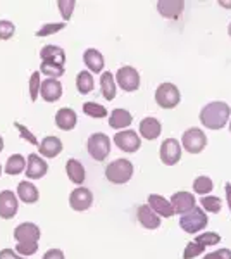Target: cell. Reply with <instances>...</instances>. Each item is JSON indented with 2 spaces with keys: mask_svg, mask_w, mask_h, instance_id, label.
<instances>
[{
  "mask_svg": "<svg viewBox=\"0 0 231 259\" xmlns=\"http://www.w3.org/2000/svg\"><path fill=\"white\" fill-rule=\"evenodd\" d=\"M229 106L226 102H211L200 111V123L209 130H221L229 119Z\"/></svg>",
  "mask_w": 231,
  "mask_h": 259,
  "instance_id": "6da1fadb",
  "label": "cell"
},
{
  "mask_svg": "<svg viewBox=\"0 0 231 259\" xmlns=\"http://www.w3.org/2000/svg\"><path fill=\"white\" fill-rule=\"evenodd\" d=\"M106 177L111 183L123 185L133 177V164L128 159H116L106 168Z\"/></svg>",
  "mask_w": 231,
  "mask_h": 259,
  "instance_id": "7a4b0ae2",
  "label": "cell"
},
{
  "mask_svg": "<svg viewBox=\"0 0 231 259\" xmlns=\"http://www.w3.org/2000/svg\"><path fill=\"white\" fill-rule=\"evenodd\" d=\"M209 225V218L205 214V211L202 207H193L190 212L183 214L179 218V227H181L183 232L187 233H199L200 230H204Z\"/></svg>",
  "mask_w": 231,
  "mask_h": 259,
  "instance_id": "3957f363",
  "label": "cell"
},
{
  "mask_svg": "<svg viewBox=\"0 0 231 259\" xmlns=\"http://www.w3.org/2000/svg\"><path fill=\"white\" fill-rule=\"evenodd\" d=\"M179 100H181V94L173 83H162L155 90V102L162 109H173L179 104Z\"/></svg>",
  "mask_w": 231,
  "mask_h": 259,
  "instance_id": "277c9868",
  "label": "cell"
},
{
  "mask_svg": "<svg viewBox=\"0 0 231 259\" xmlns=\"http://www.w3.org/2000/svg\"><path fill=\"white\" fill-rule=\"evenodd\" d=\"M86 150L95 161H104L111 152V139L106 133H94L86 142Z\"/></svg>",
  "mask_w": 231,
  "mask_h": 259,
  "instance_id": "5b68a950",
  "label": "cell"
},
{
  "mask_svg": "<svg viewBox=\"0 0 231 259\" xmlns=\"http://www.w3.org/2000/svg\"><path fill=\"white\" fill-rule=\"evenodd\" d=\"M181 145L184 150H188L190 154H199L202 152L207 145V137L200 128H190L183 133L181 137Z\"/></svg>",
  "mask_w": 231,
  "mask_h": 259,
  "instance_id": "8992f818",
  "label": "cell"
},
{
  "mask_svg": "<svg viewBox=\"0 0 231 259\" xmlns=\"http://www.w3.org/2000/svg\"><path fill=\"white\" fill-rule=\"evenodd\" d=\"M116 80H117V85L124 92H136L140 89V74H138V71L135 68H131V66H123V68L117 69Z\"/></svg>",
  "mask_w": 231,
  "mask_h": 259,
  "instance_id": "52a82bcc",
  "label": "cell"
},
{
  "mask_svg": "<svg viewBox=\"0 0 231 259\" xmlns=\"http://www.w3.org/2000/svg\"><path fill=\"white\" fill-rule=\"evenodd\" d=\"M114 144L121 150H123V152L133 154V152H136V150L140 149L142 140H140V137H138V133L133 132V130H123V132L116 133Z\"/></svg>",
  "mask_w": 231,
  "mask_h": 259,
  "instance_id": "ba28073f",
  "label": "cell"
},
{
  "mask_svg": "<svg viewBox=\"0 0 231 259\" xmlns=\"http://www.w3.org/2000/svg\"><path fill=\"white\" fill-rule=\"evenodd\" d=\"M159 156H161V161L166 166H174L176 162H179V159H181V145L174 139L164 140Z\"/></svg>",
  "mask_w": 231,
  "mask_h": 259,
  "instance_id": "9c48e42d",
  "label": "cell"
},
{
  "mask_svg": "<svg viewBox=\"0 0 231 259\" xmlns=\"http://www.w3.org/2000/svg\"><path fill=\"white\" fill-rule=\"evenodd\" d=\"M94 204V194L85 187H78L69 194V206L74 211H86Z\"/></svg>",
  "mask_w": 231,
  "mask_h": 259,
  "instance_id": "30bf717a",
  "label": "cell"
},
{
  "mask_svg": "<svg viewBox=\"0 0 231 259\" xmlns=\"http://www.w3.org/2000/svg\"><path fill=\"white\" fill-rule=\"evenodd\" d=\"M19 202L18 195L11 190L0 192V218L2 220H12L18 212Z\"/></svg>",
  "mask_w": 231,
  "mask_h": 259,
  "instance_id": "8fae6325",
  "label": "cell"
},
{
  "mask_svg": "<svg viewBox=\"0 0 231 259\" xmlns=\"http://www.w3.org/2000/svg\"><path fill=\"white\" fill-rule=\"evenodd\" d=\"M171 204H173V209L176 214H187L195 207V197L190 192H176L171 195Z\"/></svg>",
  "mask_w": 231,
  "mask_h": 259,
  "instance_id": "7c38bea8",
  "label": "cell"
},
{
  "mask_svg": "<svg viewBox=\"0 0 231 259\" xmlns=\"http://www.w3.org/2000/svg\"><path fill=\"white\" fill-rule=\"evenodd\" d=\"M47 171H49L47 162L41 159L40 156H36V154H29L26 162V171H24L28 180H38L41 177H45Z\"/></svg>",
  "mask_w": 231,
  "mask_h": 259,
  "instance_id": "4fadbf2b",
  "label": "cell"
},
{
  "mask_svg": "<svg viewBox=\"0 0 231 259\" xmlns=\"http://www.w3.org/2000/svg\"><path fill=\"white\" fill-rule=\"evenodd\" d=\"M136 216H138L140 225L147 230H155V228L161 227V216H159L149 204H144V206L138 207Z\"/></svg>",
  "mask_w": 231,
  "mask_h": 259,
  "instance_id": "5bb4252c",
  "label": "cell"
},
{
  "mask_svg": "<svg viewBox=\"0 0 231 259\" xmlns=\"http://www.w3.org/2000/svg\"><path fill=\"white\" fill-rule=\"evenodd\" d=\"M40 95L45 102H56V100L61 99L62 95V85L59 80H54V78H47L45 81H41V89H40Z\"/></svg>",
  "mask_w": 231,
  "mask_h": 259,
  "instance_id": "9a60e30c",
  "label": "cell"
},
{
  "mask_svg": "<svg viewBox=\"0 0 231 259\" xmlns=\"http://www.w3.org/2000/svg\"><path fill=\"white\" fill-rule=\"evenodd\" d=\"M40 233V228L35 223H21L14 230V239L18 242H38Z\"/></svg>",
  "mask_w": 231,
  "mask_h": 259,
  "instance_id": "2e32d148",
  "label": "cell"
},
{
  "mask_svg": "<svg viewBox=\"0 0 231 259\" xmlns=\"http://www.w3.org/2000/svg\"><path fill=\"white\" fill-rule=\"evenodd\" d=\"M184 9L183 0H162L157 4V11L166 19H178Z\"/></svg>",
  "mask_w": 231,
  "mask_h": 259,
  "instance_id": "e0dca14e",
  "label": "cell"
},
{
  "mask_svg": "<svg viewBox=\"0 0 231 259\" xmlns=\"http://www.w3.org/2000/svg\"><path fill=\"white\" fill-rule=\"evenodd\" d=\"M149 206L152 207L159 216H162V218H171L173 214H176L173 209V204L167 199H164L162 195H157V194L149 195Z\"/></svg>",
  "mask_w": 231,
  "mask_h": 259,
  "instance_id": "ac0fdd59",
  "label": "cell"
},
{
  "mask_svg": "<svg viewBox=\"0 0 231 259\" xmlns=\"http://www.w3.org/2000/svg\"><path fill=\"white\" fill-rule=\"evenodd\" d=\"M76 123H78V116L71 107H62V109H59L56 112L57 128L64 130V132H69V130H73L76 126Z\"/></svg>",
  "mask_w": 231,
  "mask_h": 259,
  "instance_id": "d6986e66",
  "label": "cell"
},
{
  "mask_svg": "<svg viewBox=\"0 0 231 259\" xmlns=\"http://www.w3.org/2000/svg\"><path fill=\"white\" fill-rule=\"evenodd\" d=\"M38 150L43 157H47V159H54L57 154H61L62 142H61V139H57V137H45V139L40 142Z\"/></svg>",
  "mask_w": 231,
  "mask_h": 259,
  "instance_id": "ffe728a7",
  "label": "cell"
},
{
  "mask_svg": "<svg viewBox=\"0 0 231 259\" xmlns=\"http://www.w3.org/2000/svg\"><path fill=\"white\" fill-rule=\"evenodd\" d=\"M40 57L43 62H52V64H59L64 66L66 62V52L61 47H56V45H47L40 50Z\"/></svg>",
  "mask_w": 231,
  "mask_h": 259,
  "instance_id": "44dd1931",
  "label": "cell"
},
{
  "mask_svg": "<svg viewBox=\"0 0 231 259\" xmlns=\"http://www.w3.org/2000/svg\"><path fill=\"white\" fill-rule=\"evenodd\" d=\"M83 62H85L86 68L90 69V71H94V73H102L104 64H106V61H104V56L97 49L85 50V54H83Z\"/></svg>",
  "mask_w": 231,
  "mask_h": 259,
  "instance_id": "7402d4cb",
  "label": "cell"
},
{
  "mask_svg": "<svg viewBox=\"0 0 231 259\" xmlns=\"http://www.w3.org/2000/svg\"><path fill=\"white\" fill-rule=\"evenodd\" d=\"M162 132V126L155 118H145L140 123V135L145 140H155Z\"/></svg>",
  "mask_w": 231,
  "mask_h": 259,
  "instance_id": "603a6c76",
  "label": "cell"
},
{
  "mask_svg": "<svg viewBox=\"0 0 231 259\" xmlns=\"http://www.w3.org/2000/svg\"><path fill=\"white\" fill-rule=\"evenodd\" d=\"M133 121V116L129 111L126 109H114L109 116V126L114 130H124L126 126H129Z\"/></svg>",
  "mask_w": 231,
  "mask_h": 259,
  "instance_id": "cb8c5ba5",
  "label": "cell"
},
{
  "mask_svg": "<svg viewBox=\"0 0 231 259\" xmlns=\"http://www.w3.org/2000/svg\"><path fill=\"white\" fill-rule=\"evenodd\" d=\"M18 195L24 204H35L40 199L38 189L31 182H21L18 185Z\"/></svg>",
  "mask_w": 231,
  "mask_h": 259,
  "instance_id": "d4e9b609",
  "label": "cell"
},
{
  "mask_svg": "<svg viewBox=\"0 0 231 259\" xmlns=\"http://www.w3.org/2000/svg\"><path fill=\"white\" fill-rule=\"evenodd\" d=\"M66 171H68V178L73 183H76V185H81L85 182V168H83V164L78 159H69L66 162Z\"/></svg>",
  "mask_w": 231,
  "mask_h": 259,
  "instance_id": "484cf974",
  "label": "cell"
},
{
  "mask_svg": "<svg viewBox=\"0 0 231 259\" xmlns=\"http://www.w3.org/2000/svg\"><path fill=\"white\" fill-rule=\"evenodd\" d=\"M100 90H102V95L106 100H114L116 97V81H114V76L112 73H102L100 76Z\"/></svg>",
  "mask_w": 231,
  "mask_h": 259,
  "instance_id": "4316f807",
  "label": "cell"
},
{
  "mask_svg": "<svg viewBox=\"0 0 231 259\" xmlns=\"http://www.w3.org/2000/svg\"><path fill=\"white\" fill-rule=\"evenodd\" d=\"M26 159H24L21 154H14V156H11L9 159L6 162V173L7 175H19L23 173V171H26Z\"/></svg>",
  "mask_w": 231,
  "mask_h": 259,
  "instance_id": "83f0119b",
  "label": "cell"
},
{
  "mask_svg": "<svg viewBox=\"0 0 231 259\" xmlns=\"http://www.w3.org/2000/svg\"><path fill=\"white\" fill-rule=\"evenodd\" d=\"M76 89H78L79 94H83V95L90 94V92L94 90V76H91L88 71H81V73H78Z\"/></svg>",
  "mask_w": 231,
  "mask_h": 259,
  "instance_id": "f1b7e54d",
  "label": "cell"
},
{
  "mask_svg": "<svg viewBox=\"0 0 231 259\" xmlns=\"http://www.w3.org/2000/svg\"><path fill=\"white\" fill-rule=\"evenodd\" d=\"M40 71H41V73H43L47 78H54V80L61 78L62 74L66 73V71H64V66L52 64V62H43V61H41V64H40Z\"/></svg>",
  "mask_w": 231,
  "mask_h": 259,
  "instance_id": "f546056e",
  "label": "cell"
},
{
  "mask_svg": "<svg viewBox=\"0 0 231 259\" xmlns=\"http://www.w3.org/2000/svg\"><path fill=\"white\" fill-rule=\"evenodd\" d=\"M212 189H214V183H212V180L209 177H197L195 182H193V190H195L197 194H200V195L211 194Z\"/></svg>",
  "mask_w": 231,
  "mask_h": 259,
  "instance_id": "4dcf8cb0",
  "label": "cell"
},
{
  "mask_svg": "<svg viewBox=\"0 0 231 259\" xmlns=\"http://www.w3.org/2000/svg\"><path fill=\"white\" fill-rule=\"evenodd\" d=\"M83 112H85L86 116H90V118H106L107 116V109L104 106H100V104H95V102H85L83 104Z\"/></svg>",
  "mask_w": 231,
  "mask_h": 259,
  "instance_id": "1f68e13d",
  "label": "cell"
},
{
  "mask_svg": "<svg viewBox=\"0 0 231 259\" xmlns=\"http://www.w3.org/2000/svg\"><path fill=\"white\" fill-rule=\"evenodd\" d=\"M200 204H202V207L205 211L209 212H219L221 207H222V202L219 197H216V195H205V197L200 199Z\"/></svg>",
  "mask_w": 231,
  "mask_h": 259,
  "instance_id": "d6a6232c",
  "label": "cell"
},
{
  "mask_svg": "<svg viewBox=\"0 0 231 259\" xmlns=\"http://www.w3.org/2000/svg\"><path fill=\"white\" fill-rule=\"evenodd\" d=\"M14 250L19 254V256H23V257L33 256V254L38 250V242H18Z\"/></svg>",
  "mask_w": 231,
  "mask_h": 259,
  "instance_id": "836d02e7",
  "label": "cell"
},
{
  "mask_svg": "<svg viewBox=\"0 0 231 259\" xmlns=\"http://www.w3.org/2000/svg\"><path fill=\"white\" fill-rule=\"evenodd\" d=\"M66 28V23H50V24H43V26L40 28L38 31L35 33L38 38L41 36H49V35H54V33H59L61 30H64Z\"/></svg>",
  "mask_w": 231,
  "mask_h": 259,
  "instance_id": "e575fe53",
  "label": "cell"
},
{
  "mask_svg": "<svg viewBox=\"0 0 231 259\" xmlns=\"http://www.w3.org/2000/svg\"><path fill=\"white\" fill-rule=\"evenodd\" d=\"M195 242L202 244L204 247H209V245L219 244V242H221V237H219V233H216V232H205V233H202L200 237H197Z\"/></svg>",
  "mask_w": 231,
  "mask_h": 259,
  "instance_id": "d590c367",
  "label": "cell"
},
{
  "mask_svg": "<svg viewBox=\"0 0 231 259\" xmlns=\"http://www.w3.org/2000/svg\"><path fill=\"white\" fill-rule=\"evenodd\" d=\"M205 250V247L202 244H199V242H190V244L184 247V252H183V259H193V257H197V256H200Z\"/></svg>",
  "mask_w": 231,
  "mask_h": 259,
  "instance_id": "8d00e7d4",
  "label": "cell"
},
{
  "mask_svg": "<svg viewBox=\"0 0 231 259\" xmlns=\"http://www.w3.org/2000/svg\"><path fill=\"white\" fill-rule=\"evenodd\" d=\"M40 89H41L40 73H38V71H35V73L31 74V78H29V97H31L33 102H35L36 97H38Z\"/></svg>",
  "mask_w": 231,
  "mask_h": 259,
  "instance_id": "74e56055",
  "label": "cell"
},
{
  "mask_svg": "<svg viewBox=\"0 0 231 259\" xmlns=\"http://www.w3.org/2000/svg\"><path fill=\"white\" fill-rule=\"evenodd\" d=\"M14 33H16L14 23L6 21V19H0V40H9L14 36Z\"/></svg>",
  "mask_w": 231,
  "mask_h": 259,
  "instance_id": "f35d334b",
  "label": "cell"
},
{
  "mask_svg": "<svg viewBox=\"0 0 231 259\" xmlns=\"http://www.w3.org/2000/svg\"><path fill=\"white\" fill-rule=\"evenodd\" d=\"M57 7H59V11H61V16L64 18V21H69L74 7H76V2H74V0H61V2L57 4Z\"/></svg>",
  "mask_w": 231,
  "mask_h": 259,
  "instance_id": "ab89813d",
  "label": "cell"
},
{
  "mask_svg": "<svg viewBox=\"0 0 231 259\" xmlns=\"http://www.w3.org/2000/svg\"><path fill=\"white\" fill-rule=\"evenodd\" d=\"M14 126L18 128V132L21 133V137H23L24 140H28L29 144H33V145H40V144H38V140H36V137L33 135V133L29 132V130H28L26 126H24V124H19L18 121H16V123H14Z\"/></svg>",
  "mask_w": 231,
  "mask_h": 259,
  "instance_id": "60d3db41",
  "label": "cell"
},
{
  "mask_svg": "<svg viewBox=\"0 0 231 259\" xmlns=\"http://www.w3.org/2000/svg\"><path fill=\"white\" fill-rule=\"evenodd\" d=\"M204 259H231V250L229 249H219L216 252L205 254Z\"/></svg>",
  "mask_w": 231,
  "mask_h": 259,
  "instance_id": "b9f144b4",
  "label": "cell"
},
{
  "mask_svg": "<svg viewBox=\"0 0 231 259\" xmlns=\"http://www.w3.org/2000/svg\"><path fill=\"white\" fill-rule=\"evenodd\" d=\"M41 259H66V257H64V252H62L61 249H50L43 254V257Z\"/></svg>",
  "mask_w": 231,
  "mask_h": 259,
  "instance_id": "7bdbcfd3",
  "label": "cell"
},
{
  "mask_svg": "<svg viewBox=\"0 0 231 259\" xmlns=\"http://www.w3.org/2000/svg\"><path fill=\"white\" fill-rule=\"evenodd\" d=\"M0 259H28V257L19 256V254L14 252L12 249H4V250H0Z\"/></svg>",
  "mask_w": 231,
  "mask_h": 259,
  "instance_id": "ee69618b",
  "label": "cell"
},
{
  "mask_svg": "<svg viewBox=\"0 0 231 259\" xmlns=\"http://www.w3.org/2000/svg\"><path fill=\"white\" fill-rule=\"evenodd\" d=\"M224 192H226V200H228V206H229V211H231V183H226Z\"/></svg>",
  "mask_w": 231,
  "mask_h": 259,
  "instance_id": "f6af8a7d",
  "label": "cell"
},
{
  "mask_svg": "<svg viewBox=\"0 0 231 259\" xmlns=\"http://www.w3.org/2000/svg\"><path fill=\"white\" fill-rule=\"evenodd\" d=\"M219 6H221V7H228V9H231V2H228V0H219Z\"/></svg>",
  "mask_w": 231,
  "mask_h": 259,
  "instance_id": "bcb514c9",
  "label": "cell"
},
{
  "mask_svg": "<svg viewBox=\"0 0 231 259\" xmlns=\"http://www.w3.org/2000/svg\"><path fill=\"white\" fill-rule=\"evenodd\" d=\"M2 149H4V140H2V137H0V152H2Z\"/></svg>",
  "mask_w": 231,
  "mask_h": 259,
  "instance_id": "7dc6e473",
  "label": "cell"
},
{
  "mask_svg": "<svg viewBox=\"0 0 231 259\" xmlns=\"http://www.w3.org/2000/svg\"><path fill=\"white\" fill-rule=\"evenodd\" d=\"M228 33H229V36H231V23H229V26H228Z\"/></svg>",
  "mask_w": 231,
  "mask_h": 259,
  "instance_id": "c3c4849f",
  "label": "cell"
},
{
  "mask_svg": "<svg viewBox=\"0 0 231 259\" xmlns=\"http://www.w3.org/2000/svg\"><path fill=\"white\" fill-rule=\"evenodd\" d=\"M0 175H2V166H0Z\"/></svg>",
  "mask_w": 231,
  "mask_h": 259,
  "instance_id": "681fc988",
  "label": "cell"
},
{
  "mask_svg": "<svg viewBox=\"0 0 231 259\" xmlns=\"http://www.w3.org/2000/svg\"><path fill=\"white\" fill-rule=\"evenodd\" d=\"M229 130H231V121H229Z\"/></svg>",
  "mask_w": 231,
  "mask_h": 259,
  "instance_id": "f907efd6",
  "label": "cell"
}]
</instances>
